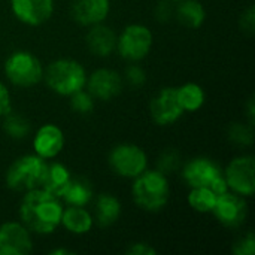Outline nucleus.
I'll return each mask as SVG.
<instances>
[{"instance_id":"obj_1","label":"nucleus","mask_w":255,"mask_h":255,"mask_svg":"<svg viewBox=\"0 0 255 255\" xmlns=\"http://www.w3.org/2000/svg\"><path fill=\"white\" fill-rule=\"evenodd\" d=\"M61 199L51 193L34 188L24 194L19 205V220L28 232L37 235H51L61 224Z\"/></svg>"},{"instance_id":"obj_2","label":"nucleus","mask_w":255,"mask_h":255,"mask_svg":"<svg viewBox=\"0 0 255 255\" xmlns=\"http://www.w3.org/2000/svg\"><path fill=\"white\" fill-rule=\"evenodd\" d=\"M134 203L148 212H158L166 208L170 199V184L167 175L160 170H145L134 178L131 185Z\"/></svg>"},{"instance_id":"obj_3","label":"nucleus","mask_w":255,"mask_h":255,"mask_svg":"<svg viewBox=\"0 0 255 255\" xmlns=\"http://www.w3.org/2000/svg\"><path fill=\"white\" fill-rule=\"evenodd\" d=\"M43 78L54 93L69 97L85 88L88 76L79 61L72 58H58L46 67Z\"/></svg>"},{"instance_id":"obj_4","label":"nucleus","mask_w":255,"mask_h":255,"mask_svg":"<svg viewBox=\"0 0 255 255\" xmlns=\"http://www.w3.org/2000/svg\"><path fill=\"white\" fill-rule=\"evenodd\" d=\"M45 167L46 161L36 154H27L16 158L6 172L4 181L7 188L18 193H27L39 188Z\"/></svg>"},{"instance_id":"obj_5","label":"nucleus","mask_w":255,"mask_h":255,"mask_svg":"<svg viewBox=\"0 0 255 255\" xmlns=\"http://www.w3.org/2000/svg\"><path fill=\"white\" fill-rule=\"evenodd\" d=\"M182 176H184V181L191 188L208 187L217 196H221V194L230 191L227 181L224 178V173L220 169V166L217 163H214L212 160L205 158V157L193 158L191 161H188L184 166Z\"/></svg>"},{"instance_id":"obj_6","label":"nucleus","mask_w":255,"mask_h":255,"mask_svg":"<svg viewBox=\"0 0 255 255\" xmlns=\"http://www.w3.org/2000/svg\"><path fill=\"white\" fill-rule=\"evenodd\" d=\"M4 75L15 87H34L43 79V67L28 51H15L4 61Z\"/></svg>"},{"instance_id":"obj_7","label":"nucleus","mask_w":255,"mask_h":255,"mask_svg":"<svg viewBox=\"0 0 255 255\" xmlns=\"http://www.w3.org/2000/svg\"><path fill=\"white\" fill-rule=\"evenodd\" d=\"M152 33L143 24H130L117 37V49L127 61L143 60L152 48Z\"/></svg>"},{"instance_id":"obj_8","label":"nucleus","mask_w":255,"mask_h":255,"mask_svg":"<svg viewBox=\"0 0 255 255\" xmlns=\"http://www.w3.org/2000/svg\"><path fill=\"white\" fill-rule=\"evenodd\" d=\"M109 166L118 176L134 179L148 169V157L134 143H120L109 154Z\"/></svg>"},{"instance_id":"obj_9","label":"nucleus","mask_w":255,"mask_h":255,"mask_svg":"<svg viewBox=\"0 0 255 255\" xmlns=\"http://www.w3.org/2000/svg\"><path fill=\"white\" fill-rule=\"evenodd\" d=\"M223 173L230 191L244 197H251L255 193V161L253 155L233 158Z\"/></svg>"},{"instance_id":"obj_10","label":"nucleus","mask_w":255,"mask_h":255,"mask_svg":"<svg viewBox=\"0 0 255 255\" xmlns=\"http://www.w3.org/2000/svg\"><path fill=\"white\" fill-rule=\"evenodd\" d=\"M212 214L223 226L236 229L242 226L247 220L248 203L244 196L233 193V191H227L218 196Z\"/></svg>"},{"instance_id":"obj_11","label":"nucleus","mask_w":255,"mask_h":255,"mask_svg":"<svg viewBox=\"0 0 255 255\" xmlns=\"http://www.w3.org/2000/svg\"><path fill=\"white\" fill-rule=\"evenodd\" d=\"M149 114L158 126L175 124L184 115V111L178 102L176 88L167 87L158 91L149 103Z\"/></svg>"},{"instance_id":"obj_12","label":"nucleus","mask_w":255,"mask_h":255,"mask_svg":"<svg viewBox=\"0 0 255 255\" xmlns=\"http://www.w3.org/2000/svg\"><path fill=\"white\" fill-rule=\"evenodd\" d=\"M31 251V236L22 223L10 221L0 226V255H27Z\"/></svg>"},{"instance_id":"obj_13","label":"nucleus","mask_w":255,"mask_h":255,"mask_svg":"<svg viewBox=\"0 0 255 255\" xmlns=\"http://www.w3.org/2000/svg\"><path fill=\"white\" fill-rule=\"evenodd\" d=\"M88 93L99 100H111L117 97L123 90V78L112 69H97L88 78Z\"/></svg>"},{"instance_id":"obj_14","label":"nucleus","mask_w":255,"mask_h":255,"mask_svg":"<svg viewBox=\"0 0 255 255\" xmlns=\"http://www.w3.org/2000/svg\"><path fill=\"white\" fill-rule=\"evenodd\" d=\"M10 9L16 19L27 25H40L54 12V0H10Z\"/></svg>"},{"instance_id":"obj_15","label":"nucleus","mask_w":255,"mask_h":255,"mask_svg":"<svg viewBox=\"0 0 255 255\" xmlns=\"http://www.w3.org/2000/svg\"><path fill=\"white\" fill-rule=\"evenodd\" d=\"M64 148V133L55 124L42 126L33 137V151L43 160L55 158Z\"/></svg>"},{"instance_id":"obj_16","label":"nucleus","mask_w":255,"mask_h":255,"mask_svg":"<svg viewBox=\"0 0 255 255\" xmlns=\"http://www.w3.org/2000/svg\"><path fill=\"white\" fill-rule=\"evenodd\" d=\"M111 10L109 0H75L72 16L81 25H96L103 22Z\"/></svg>"},{"instance_id":"obj_17","label":"nucleus","mask_w":255,"mask_h":255,"mask_svg":"<svg viewBox=\"0 0 255 255\" xmlns=\"http://www.w3.org/2000/svg\"><path fill=\"white\" fill-rule=\"evenodd\" d=\"M88 49L97 57H108L117 49V34L105 24L91 25L85 37Z\"/></svg>"},{"instance_id":"obj_18","label":"nucleus","mask_w":255,"mask_h":255,"mask_svg":"<svg viewBox=\"0 0 255 255\" xmlns=\"http://www.w3.org/2000/svg\"><path fill=\"white\" fill-rule=\"evenodd\" d=\"M70 181H72V175L64 164L51 163V164H46V167H45L43 178H42L39 188L61 199V196L66 191V188L69 187Z\"/></svg>"},{"instance_id":"obj_19","label":"nucleus","mask_w":255,"mask_h":255,"mask_svg":"<svg viewBox=\"0 0 255 255\" xmlns=\"http://www.w3.org/2000/svg\"><path fill=\"white\" fill-rule=\"evenodd\" d=\"M93 215L85 209V206H67L63 209L61 224L72 235H87L93 229Z\"/></svg>"},{"instance_id":"obj_20","label":"nucleus","mask_w":255,"mask_h":255,"mask_svg":"<svg viewBox=\"0 0 255 255\" xmlns=\"http://www.w3.org/2000/svg\"><path fill=\"white\" fill-rule=\"evenodd\" d=\"M121 217V203L112 194H100L94 205V221L100 227H109Z\"/></svg>"},{"instance_id":"obj_21","label":"nucleus","mask_w":255,"mask_h":255,"mask_svg":"<svg viewBox=\"0 0 255 255\" xmlns=\"http://www.w3.org/2000/svg\"><path fill=\"white\" fill-rule=\"evenodd\" d=\"M176 18L190 28H199L206 19V9L199 0H181L176 7Z\"/></svg>"},{"instance_id":"obj_22","label":"nucleus","mask_w":255,"mask_h":255,"mask_svg":"<svg viewBox=\"0 0 255 255\" xmlns=\"http://www.w3.org/2000/svg\"><path fill=\"white\" fill-rule=\"evenodd\" d=\"M178 102L184 112H196L199 111L206 100L205 90L196 82H187L176 88Z\"/></svg>"},{"instance_id":"obj_23","label":"nucleus","mask_w":255,"mask_h":255,"mask_svg":"<svg viewBox=\"0 0 255 255\" xmlns=\"http://www.w3.org/2000/svg\"><path fill=\"white\" fill-rule=\"evenodd\" d=\"M93 199V188L91 185L81 178H76L70 181L69 187L61 196V200H64L69 206H87Z\"/></svg>"},{"instance_id":"obj_24","label":"nucleus","mask_w":255,"mask_h":255,"mask_svg":"<svg viewBox=\"0 0 255 255\" xmlns=\"http://www.w3.org/2000/svg\"><path fill=\"white\" fill-rule=\"evenodd\" d=\"M218 196L208 187L191 188L188 194V205L200 214H209L214 211Z\"/></svg>"},{"instance_id":"obj_25","label":"nucleus","mask_w":255,"mask_h":255,"mask_svg":"<svg viewBox=\"0 0 255 255\" xmlns=\"http://www.w3.org/2000/svg\"><path fill=\"white\" fill-rule=\"evenodd\" d=\"M3 130L6 134L12 139H24L30 133V124L28 121L19 115V114H12V111L3 117Z\"/></svg>"},{"instance_id":"obj_26","label":"nucleus","mask_w":255,"mask_h":255,"mask_svg":"<svg viewBox=\"0 0 255 255\" xmlns=\"http://www.w3.org/2000/svg\"><path fill=\"white\" fill-rule=\"evenodd\" d=\"M229 137L232 142L238 143V145H251L254 142V131H253V126L251 124H242V123H235L230 126L229 130Z\"/></svg>"},{"instance_id":"obj_27","label":"nucleus","mask_w":255,"mask_h":255,"mask_svg":"<svg viewBox=\"0 0 255 255\" xmlns=\"http://www.w3.org/2000/svg\"><path fill=\"white\" fill-rule=\"evenodd\" d=\"M70 97V108L78 114H90L94 109V97L84 90L76 91Z\"/></svg>"},{"instance_id":"obj_28","label":"nucleus","mask_w":255,"mask_h":255,"mask_svg":"<svg viewBox=\"0 0 255 255\" xmlns=\"http://www.w3.org/2000/svg\"><path fill=\"white\" fill-rule=\"evenodd\" d=\"M158 169L161 173L167 175V173H172L178 169L179 166V155L175 152V151H167L164 152L160 158H158V163H157Z\"/></svg>"},{"instance_id":"obj_29","label":"nucleus","mask_w":255,"mask_h":255,"mask_svg":"<svg viewBox=\"0 0 255 255\" xmlns=\"http://www.w3.org/2000/svg\"><path fill=\"white\" fill-rule=\"evenodd\" d=\"M233 253L236 255H254L255 254V238L253 232H248L242 236L233 247Z\"/></svg>"},{"instance_id":"obj_30","label":"nucleus","mask_w":255,"mask_h":255,"mask_svg":"<svg viewBox=\"0 0 255 255\" xmlns=\"http://www.w3.org/2000/svg\"><path fill=\"white\" fill-rule=\"evenodd\" d=\"M126 81L131 85V87H140L145 84L146 81V75L143 72V69L137 64H131L127 67L126 70Z\"/></svg>"},{"instance_id":"obj_31","label":"nucleus","mask_w":255,"mask_h":255,"mask_svg":"<svg viewBox=\"0 0 255 255\" xmlns=\"http://www.w3.org/2000/svg\"><path fill=\"white\" fill-rule=\"evenodd\" d=\"M12 111V103H10V94L6 85L0 81V118L7 115Z\"/></svg>"},{"instance_id":"obj_32","label":"nucleus","mask_w":255,"mask_h":255,"mask_svg":"<svg viewBox=\"0 0 255 255\" xmlns=\"http://www.w3.org/2000/svg\"><path fill=\"white\" fill-rule=\"evenodd\" d=\"M241 28L247 33H254L255 28V9L250 6L241 16Z\"/></svg>"},{"instance_id":"obj_33","label":"nucleus","mask_w":255,"mask_h":255,"mask_svg":"<svg viewBox=\"0 0 255 255\" xmlns=\"http://www.w3.org/2000/svg\"><path fill=\"white\" fill-rule=\"evenodd\" d=\"M128 255H155L157 251L155 248H152L149 244H145V242H136V244H131L127 251Z\"/></svg>"},{"instance_id":"obj_34","label":"nucleus","mask_w":255,"mask_h":255,"mask_svg":"<svg viewBox=\"0 0 255 255\" xmlns=\"http://www.w3.org/2000/svg\"><path fill=\"white\" fill-rule=\"evenodd\" d=\"M170 13H172V9H170V6H169V3L167 1H163V3H160L158 6H157V18L158 19H161V21H166L169 16H170Z\"/></svg>"},{"instance_id":"obj_35","label":"nucleus","mask_w":255,"mask_h":255,"mask_svg":"<svg viewBox=\"0 0 255 255\" xmlns=\"http://www.w3.org/2000/svg\"><path fill=\"white\" fill-rule=\"evenodd\" d=\"M247 111H248V121L251 126H254V117H255V105H254V99L251 97L248 100V106H247Z\"/></svg>"},{"instance_id":"obj_36","label":"nucleus","mask_w":255,"mask_h":255,"mask_svg":"<svg viewBox=\"0 0 255 255\" xmlns=\"http://www.w3.org/2000/svg\"><path fill=\"white\" fill-rule=\"evenodd\" d=\"M51 255H72L73 253L72 251H69V250H66V248H58V250H52Z\"/></svg>"},{"instance_id":"obj_37","label":"nucleus","mask_w":255,"mask_h":255,"mask_svg":"<svg viewBox=\"0 0 255 255\" xmlns=\"http://www.w3.org/2000/svg\"><path fill=\"white\" fill-rule=\"evenodd\" d=\"M169 1H181V0H169Z\"/></svg>"}]
</instances>
